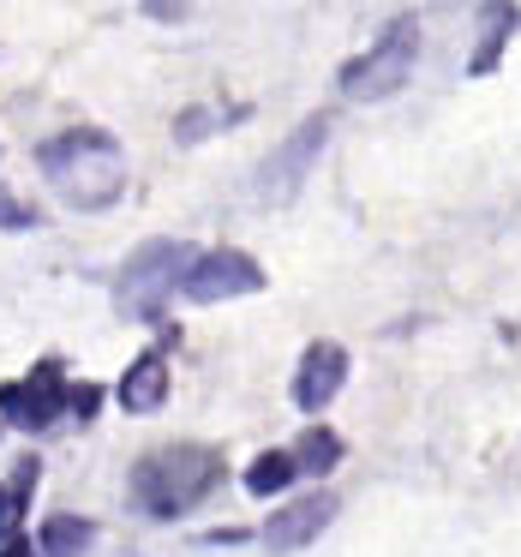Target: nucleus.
<instances>
[{
    "mask_svg": "<svg viewBox=\"0 0 521 557\" xmlns=\"http://www.w3.org/2000/svg\"><path fill=\"white\" fill-rule=\"evenodd\" d=\"M61 401H73V389L61 384V366H37V377L0 389V408L13 413L18 425H30V432L49 425V420H61Z\"/></svg>",
    "mask_w": 521,
    "mask_h": 557,
    "instance_id": "obj_7",
    "label": "nucleus"
},
{
    "mask_svg": "<svg viewBox=\"0 0 521 557\" xmlns=\"http://www.w3.org/2000/svg\"><path fill=\"white\" fill-rule=\"evenodd\" d=\"M318 150H324V114H318V121H306L300 133H294L288 145H282L276 157L258 169V198H264V205H288V198L300 193V181H306V169H312Z\"/></svg>",
    "mask_w": 521,
    "mask_h": 557,
    "instance_id": "obj_5",
    "label": "nucleus"
},
{
    "mask_svg": "<svg viewBox=\"0 0 521 557\" xmlns=\"http://www.w3.org/2000/svg\"><path fill=\"white\" fill-rule=\"evenodd\" d=\"M162 396H169V372H162V360H157V354L133 360V372H126V384H121V401L133 413H145V408H157Z\"/></svg>",
    "mask_w": 521,
    "mask_h": 557,
    "instance_id": "obj_9",
    "label": "nucleus"
},
{
    "mask_svg": "<svg viewBox=\"0 0 521 557\" xmlns=\"http://www.w3.org/2000/svg\"><path fill=\"white\" fill-rule=\"evenodd\" d=\"M330 516H336V497H330V492L294 497V504L282 509V516H270L264 545H270V552H300V545H312L318 533L330 528Z\"/></svg>",
    "mask_w": 521,
    "mask_h": 557,
    "instance_id": "obj_8",
    "label": "nucleus"
},
{
    "mask_svg": "<svg viewBox=\"0 0 521 557\" xmlns=\"http://www.w3.org/2000/svg\"><path fill=\"white\" fill-rule=\"evenodd\" d=\"M336 461H342V437L324 432V425H312V432L294 444V468H300V473H330Z\"/></svg>",
    "mask_w": 521,
    "mask_h": 557,
    "instance_id": "obj_12",
    "label": "nucleus"
},
{
    "mask_svg": "<svg viewBox=\"0 0 521 557\" xmlns=\"http://www.w3.org/2000/svg\"><path fill=\"white\" fill-rule=\"evenodd\" d=\"M210 485H216V456H210V449H193V444L157 449V456L138 461V473H133V497L157 521H174L193 504H204Z\"/></svg>",
    "mask_w": 521,
    "mask_h": 557,
    "instance_id": "obj_2",
    "label": "nucleus"
},
{
    "mask_svg": "<svg viewBox=\"0 0 521 557\" xmlns=\"http://www.w3.org/2000/svg\"><path fill=\"white\" fill-rule=\"evenodd\" d=\"M413 54H420V30H413V18H396L360 61L342 66V97H353V102L396 97L413 73Z\"/></svg>",
    "mask_w": 521,
    "mask_h": 557,
    "instance_id": "obj_3",
    "label": "nucleus"
},
{
    "mask_svg": "<svg viewBox=\"0 0 521 557\" xmlns=\"http://www.w3.org/2000/svg\"><path fill=\"white\" fill-rule=\"evenodd\" d=\"M294 449H264V456L252 461V473H246V492H258V497H276L282 485L294 480Z\"/></svg>",
    "mask_w": 521,
    "mask_h": 557,
    "instance_id": "obj_11",
    "label": "nucleus"
},
{
    "mask_svg": "<svg viewBox=\"0 0 521 557\" xmlns=\"http://www.w3.org/2000/svg\"><path fill=\"white\" fill-rule=\"evenodd\" d=\"M37 162L49 169L54 193H61L66 205H78V210H102V205H114V198H121L126 162H121V150H114V138L90 133V126L61 133L54 145H42Z\"/></svg>",
    "mask_w": 521,
    "mask_h": 557,
    "instance_id": "obj_1",
    "label": "nucleus"
},
{
    "mask_svg": "<svg viewBox=\"0 0 521 557\" xmlns=\"http://www.w3.org/2000/svg\"><path fill=\"white\" fill-rule=\"evenodd\" d=\"M342 377H348V348H342V342H312V348L300 354V372H294V401H300L306 413H324L330 401H336Z\"/></svg>",
    "mask_w": 521,
    "mask_h": 557,
    "instance_id": "obj_6",
    "label": "nucleus"
},
{
    "mask_svg": "<svg viewBox=\"0 0 521 557\" xmlns=\"http://www.w3.org/2000/svg\"><path fill=\"white\" fill-rule=\"evenodd\" d=\"M258 288H264V270H258V258H246V252H204V258H193V270H186L181 300L216 306V300L258 294Z\"/></svg>",
    "mask_w": 521,
    "mask_h": 557,
    "instance_id": "obj_4",
    "label": "nucleus"
},
{
    "mask_svg": "<svg viewBox=\"0 0 521 557\" xmlns=\"http://www.w3.org/2000/svg\"><path fill=\"white\" fill-rule=\"evenodd\" d=\"M0 557H30V545L25 540H7V552H0Z\"/></svg>",
    "mask_w": 521,
    "mask_h": 557,
    "instance_id": "obj_14",
    "label": "nucleus"
},
{
    "mask_svg": "<svg viewBox=\"0 0 521 557\" xmlns=\"http://www.w3.org/2000/svg\"><path fill=\"white\" fill-rule=\"evenodd\" d=\"M30 480H37V461H18L13 485H0V540H18V516H25V497H30Z\"/></svg>",
    "mask_w": 521,
    "mask_h": 557,
    "instance_id": "obj_13",
    "label": "nucleus"
},
{
    "mask_svg": "<svg viewBox=\"0 0 521 557\" xmlns=\"http://www.w3.org/2000/svg\"><path fill=\"white\" fill-rule=\"evenodd\" d=\"M90 540H97V528L78 521V516H49L42 521V557H78Z\"/></svg>",
    "mask_w": 521,
    "mask_h": 557,
    "instance_id": "obj_10",
    "label": "nucleus"
}]
</instances>
